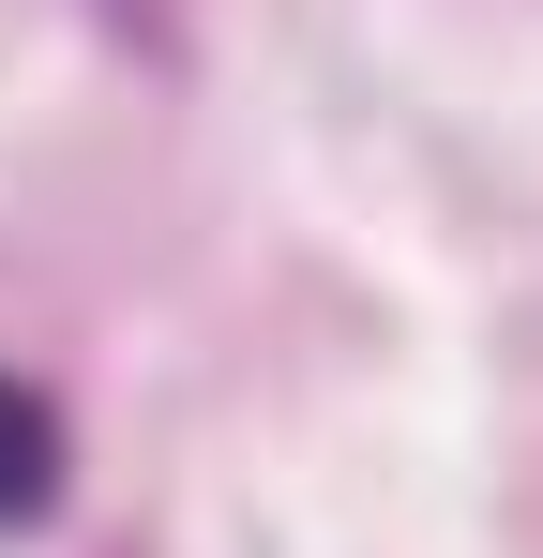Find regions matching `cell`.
I'll use <instances>...</instances> for the list:
<instances>
[{
    "label": "cell",
    "mask_w": 543,
    "mask_h": 558,
    "mask_svg": "<svg viewBox=\"0 0 543 558\" xmlns=\"http://www.w3.org/2000/svg\"><path fill=\"white\" fill-rule=\"evenodd\" d=\"M46 498H61V408H46L31 377H0V529L46 513Z\"/></svg>",
    "instance_id": "obj_1"
},
{
    "label": "cell",
    "mask_w": 543,
    "mask_h": 558,
    "mask_svg": "<svg viewBox=\"0 0 543 558\" xmlns=\"http://www.w3.org/2000/svg\"><path fill=\"white\" fill-rule=\"evenodd\" d=\"M106 15H121V31H136V46H167V0H106Z\"/></svg>",
    "instance_id": "obj_2"
}]
</instances>
